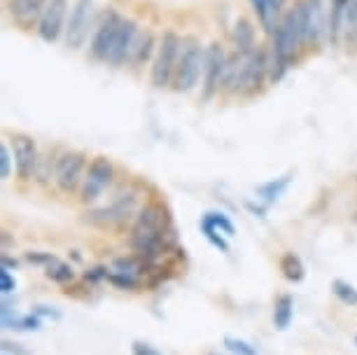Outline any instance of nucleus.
Listing matches in <instances>:
<instances>
[{
	"mask_svg": "<svg viewBox=\"0 0 357 355\" xmlns=\"http://www.w3.org/2000/svg\"><path fill=\"white\" fill-rule=\"evenodd\" d=\"M0 266H5V269H17L19 262L15 257H10L8 252H3V255H0Z\"/></svg>",
	"mask_w": 357,
	"mask_h": 355,
	"instance_id": "obj_36",
	"label": "nucleus"
},
{
	"mask_svg": "<svg viewBox=\"0 0 357 355\" xmlns=\"http://www.w3.org/2000/svg\"><path fill=\"white\" fill-rule=\"evenodd\" d=\"M133 355H161L159 351H154L150 344H143V341H136L133 344Z\"/></svg>",
	"mask_w": 357,
	"mask_h": 355,
	"instance_id": "obj_35",
	"label": "nucleus"
},
{
	"mask_svg": "<svg viewBox=\"0 0 357 355\" xmlns=\"http://www.w3.org/2000/svg\"><path fill=\"white\" fill-rule=\"evenodd\" d=\"M12 155H15V176L22 183H31L36 176V166L40 159V147L38 140L26 136V133H15L10 138Z\"/></svg>",
	"mask_w": 357,
	"mask_h": 355,
	"instance_id": "obj_11",
	"label": "nucleus"
},
{
	"mask_svg": "<svg viewBox=\"0 0 357 355\" xmlns=\"http://www.w3.org/2000/svg\"><path fill=\"white\" fill-rule=\"evenodd\" d=\"M45 276L52 280V283H59V285H66L70 283V280H75V269H73V264L68 262H61V259H54L50 266H45Z\"/></svg>",
	"mask_w": 357,
	"mask_h": 355,
	"instance_id": "obj_23",
	"label": "nucleus"
},
{
	"mask_svg": "<svg viewBox=\"0 0 357 355\" xmlns=\"http://www.w3.org/2000/svg\"><path fill=\"white\" fill-rule=\"evenodd\" d=\"M124 15L117 8H105L100 12L96 29L91 33V40L86 45V59L93 63H107L112 54L114 40H117L119 31H122Z\"/></svg>",
	"mask_w": 357,
	"mask_h": 355,
	"instance_id": "obj_5",
	"label": "nucleus"
},
{
	"mask_svg": "<svg viewBox=\"0 0 357 355\" xmlns=\"http://www.w3.org/2000/svg\"><path fill=\"white\" fill-rule=\"evenodd\" d=\"M243 66H245V56L241 52H229L227 56V66H225V75H222V84H220V93L222 96H238V84H241V75H243Z\"/></svg>",
	"mask_w": 357,
	"mask_h": 355,
	"instance_id": "obj_18",
	"label": "nucleus"
},
{
	"mask_svg": "<svg viewBox=\"0 0 357 355\" xmlns=\"http://www.w3.org/2000/svg\"><path fill=\"white\" fill-rule=\"evenodd\" d=\"M50 0H3L5 15L24 31H36Z\"/></svg>",
	"mask_w": 357,
	"mask_h": 355,
	"instance_id": "obj_14",
	"label": "nucleus"
},
{
	"mask_svg": "<svg viewBox=\"0 0 357 355\" xmlns=\"http://www.w3.org/2000/svg\"><path fill=\"white\" fill-rule=\"evenodd\" d=\"M266 84H271V80H268V47L259 45L250 56H245L243 75H241L238 84V98L257 96Z\"/></svg>",
	"mask_w": 357,
	"mask_h": 355,
	"instance_id": "obj_8",
	"label": "nucleus"
},
{
	"mask_svg": "<svg viewBox=\"0 0 357 355\" xmlns=\"http://www.w3.org/2000/svg\"><path fill=\"white\" fill-rule=\"evenodd\" d=\"M350 0H329L327 3V40L329 47H343V24Z\"/></svg>",
	"mask_w": 357,
	"mask_h": 355,
	"instance_id": "obj_17",
	"label": "nucleus"
},
{
	"mask_svg": "<svg viewBox=\"0 0 357 355\" xmlns=\"http://www.w3.org/2000/svg\"><path fill=\"white\" fill-rule=\"evenodd\" d=\"M107 283H112L114 287L119 290H129V292H138L140 287L145 285L143 278H136V276H129V273H119V271H112L107 273Z\"/></svg>",
	"mask_w": 357,
	"mask_h": 355,
	"instance_id": "obj_26",
	"label": "nucleus"
},
{
	"mask_svg": "<svg viewBox=\"0 0 357 355\" xmlns=\"http://www.w3.org/2000/svg\"><path fill=\"white\" fill-rule=\"evenodd\" d=\"M12 246V239H10V232H3V252H8V248Z\"/></svg>",
	"mask_w": 357,
	"mask_h": 355,
	"instance_id": "obj_39",
	"label": "nucleus"
},
{
	"mask_svg": "<svg viewBox=\"0 0 357 355\" xmlns=\"http://www.w3.org/2000/svg\"><path fill=\"white\" fill-rule=\"evenodd\" d=\"M225 346H227V351H229V353H234V355H257V348L250 346V344H248V341H243V339L227 337V339H225Z\"/></svg>",
	"mask_w": 357,
	"mask_h": 355,
	"instance_id": "obj_31",
	"label": "nucleus"
},
{
	"mask_svg": "<svg viewBox=\"0 0 357 355\" xmlns=\"http://www.w3.org/2000/svg\"><path fill=\"white\" fill-rule=\"evenodd\" d=\"M255 15H257L259 24L264 26V31L271 36L275 31V26L280 22V12H282V5H285V0H250Z\"/></svg>",
	"mask_w": 357,
	"mask_h": 355,
	"instance_id": "obj_20",
	"label": "nucleus"
},
{
	"mask_svg": "<svg viewBox=\"0 0 357 355\" xmlns=\"http://www.w3.org/2000/svg\"><path fill=\"white\" fill-rule=\"evenodd\" d=\"M343 47H357V0H350L343 24Z\"/></svg>",
	"mask_w": 357,
	"mask_h": 355,
	"instance_id": "obj_25",
	"label": "nucleus"
},
{
	"mask_svg": "<svg viewBox=\"0 0 357 355\" xmlns=\"http://www.w3.org/2000/svg\"><path fill=\"white\" fill-rule=\"evenodd\" d=\"M229 52L225 50L222 43H211L206 47V63H204V77H201L199 86V98L208 103L215 96H220V84L222 75H225V66H227Z\"/></svg>",
	"mask_w": 357,
	"mask_h": 355,
	"instance_id": "obj_9",
	"label": "nucleus"
},
{
	"mask_svg": "<svg viewBox=\"0 0 357 355\" xmlns=\"http://www.w3.org/2000/svg\"><path fill=\"white\" fill-rule=\"evenodd\" d=\"M107 273H110L107 266H93V269H89L84 273V280L91 285H96V283H100V280H107Z\"/></svg>",
	"mask_w": 357,
	"mask_h": 355,
	"instance_id": "obj_34",
	"label": "nucleus"
},
{
	"mask_svg": "<svg viewBox=\"0 0 357 355\" xmlns=\"http://www.w3.org/2000/svg\"><path fill=\"white\" fill-rule=\"evenodd\" d=\"M183 40L185 36H180L175 29H166L161 33L157 54H154V61L150 66V84L154 89H173Z\"/></svg>",
	"mask_w": 357,
	"mask_h": 355,
	"instance_id": "obj_2",
	"label": "nucleus"
},
{
	"mask_svg": "<svg viewBox=\"0 0 357 355\" xmlns=\"http://www.w3.org/2000/svg\"><path fill=\"white\" fill-rule=\"evenodd\" d=\"M12 176H15V155H12L10 140L5 138L3 145H0V178L8 183Z\"/></svg>",
	"mask_w": 357,
	"mask_h": 355,
	"instance_id": "obj_28",
	"label": "nucleus"
},
{
	"mask_svg": "<svg viewBox=\"0 0 357 355\" xmlns=\"http://www.w3.org/2000/svg\"><path fill=\"white\" fill-rule=\"evenodd\" d=\"M332 292L341 299V304H346V306H357V287H355V285H350L348 280L336 278L334 283H332Z\"/></svg>",
	"mask_w": 357,
	"mask_h": 355,
	"instance_id": "obj_29",
	"label": "nucleus"
},
{
	"mask_svg": "<svg viewBox=\"0 0 357 355\" xmlns=\"http://www.w3.org/2000/svg\"><path fill=\"white\" fill-rule=\"evenodd\" d=\"M98 12H96V0H75L70 8L68 26H66L61 43L73 52H79L89 45L91 33L98 24Z\"/></svg>",
	"mask_w": 357,
	"mask_h": 355,
	"instance_id": "obj_6",
	"label": "nucleus"
},
{
	"mask_svg": "<svg viewBox=\"0 0 357 355\" xmlns=\"http://www.w3.org/2000/svg\"><path fill=\"white\" fill-rule=\"evenodd\" d=\"M294 318V299L289 297V294H280L278 299H275L273 304V325L275 330L285 332L289 323H292Z\"/></svg>",
	"mask_w": 357,
	"mask_h": 355,
	"instance_id": "obj_21",
	"label": "nucleus"
},
{
	"mask_svg": "<svg viewBox=\"0 0 357 355\" xmlns=\"http://www.w3.org/2000/svg\"><path fill=\"white\" fill-rule=\"evenodd\" d=\"M3 348H5V351H15V353H19V355H29L26 351H22V348H17V344H12V341H5Z\"/></svg>",
	"mask_w": 357,
	"mask_h": 355,
	"instance_id": "obj_38",
	"label": "nucleus"
},
{
	"mask_svg": "<svg viewBox=\"0 0 357 355\" xmlns=\"http://www.w3.org/2000/svg\"><path fill=\"white\" fill-rule=\"evenodd\" d=\"M289 180H292V176H282V178H275L271 180V183H264L257 190L259 199L266 201V204H273V201H278L282 197V192L289 187Z\"/></svg>",
	"mask_w": 357,
	"mask_h": 355,
	"instance_id": "obj_24",
	"label": "nucleus"
},
{
	"mask_svg": "<svg viewBox=\"0 0 357 355\" xmlns=\"http://www.w3.org/2000/svg\"><path fill=\"white\" fill-rule=\"evenodd\" d=\"M63 147L56 145H45L40 147V159L36 166V176H33V183L38 187H50L54 185V178H56V166L59 159H61Z\"/></svg>",
	"mask_w": 357,
	"mask_h": 355,
	"instance_id": "obj_16",
	"label": "nucleus"
},
{
	"mask_svg": "<svg viewBox=\"0 0 357 355\" xmlns=\"http://www.w3.org/2000/svg\"><path fill=\"white\" fill-rule=\"evenodd\" d=\"M199 227H201V232H204V236L211 241V243L218 248V250H222V252H229V243H227V239H225V234H222L218 227H215L211 220H208L206 216H204V220L199 222Z\"/></svg>",
	"mask_w": 357,
	"mask_h": 355,
	"instance_id": "obj_27",
	"label": "nucleus"
},
{
	"mask_svg": "<svg viewBox=\"0 0 357 355\" xmlns=\"http://www.w3.org/2000/svg\"><path fill=\"white\" fill-rule=\"evenodd\" d=\"M117 166L112 159L107 157H91L89 169H86L84 183L79 187V204L84 206H96L100 204V199H105L112 192V187L117 185Z\"/></svg>",
	"mask_w": 357,
	"mask_h": 355,
	"instance_id": "obj_4",
	"label": "nucleus"
},
{
	"mask_svg": "<svg viewBox=\"0 0 357 355\" xmlns=\"http://www.w3.org/2000/svg\"><path fill=\"white\" fill-rule=\"evenodd\" d=\"M231 40H234V50L241 52L243 56H250L257 50V33H255V24L250 19L238 17L231 29Z\"/></svg>",
	"mask_w": 357,
	"mask_h": 355,
	"instance_id": "obj_19",
	"label": "nucleus"
},
{
	"mask_svg": "<svg viewBox=\"0 0 357 355\" xmlns=\"http://www.w3.org/2000/svg\"><path fill=\"white\" fill-rule=\"evenodd\" d=\"M301 12H304L308 52H311V50H322L325 45H329V40H327V5H325V0H301Z\"/></svg>",
	"mask_w": 357,
	"mask_h": 355,
	"instance_id": "obj_12",
	"label": "nucleus"
},
{
	"mask_svg": "<svg viewBox=\"0 0 357 355\" xmlns=\"http://www.w3.org/2000/svg\"><path fill=\"white\" fill-rule=\"evenodd\" d=\"M140 33H143V29H140V24L136 19L126 17L122 24V31H119L117 40H114L107 66H112V68H129V61L133 56V50H136V45H138Z\"/></svg>",
	"mask_w": 357,
	"mask_h": 355,
	"instance_id": "obj_13",
	"label": "nucleus"
},
{
	"mask_svg": "<svg viewBox=\"0 0 357 355\" xmlns=\"http://www.w3.org/2000/svg\"><path fill=\"white\" fill-rule=\"evenodd\" d=\"M147 183L140 180H117L112 192L107 194L105 204L89 206L84 220L93 227H124L138 218L140 209L145 206Z\"/></svg>",
	"mask_w": 357,
	"mask_h": 355,
	"instance_id": "obj_1",
	"label": "nucleus"
},
{
	"mask_svg": "<svg viewBox=\"0 0 357 355\" xmlns=\"http://www.w3.org/2000/svg\"><path fill=\"white\" fill-rule=\"evenodd\" d=\"M36 313H38V316H52V318H59V313L50 311V309H47V306H36Z\"/></svg>",
	"mask_w": 357,
	"mask_h": 355,
	"instance_id": "obj_37",
	"label": "nucleus"
},
{
	"mask_svg": "<svg viewBox=\"0 0 357 355\" xmlns=\"http://www.w3.org/2000/svg\"><path fill=\"white\" fill-rule=\"evenodd\" d=\"M70 0H50L47 8L40 17L38 24V38L47 45H54L59 40H63L66 26H68V17H70Z\"/></svg>",
	"mask_w": 357,
	"mask_h": 355,
	"instance_id": "obj_10",
	"label": "nucleus"
},
{
	"mask_svg": "<svg viewBox=\"0 0 357 355\" xmlns=\"http://www.w3.org/2000/svg\"><path fill=\"white\" fill-rule=\"evenodd\" d=\"M54 259H56V255H54V252H43V250H36V252H26V262L29 264H36V266H50Z\"/></svg>",
	"mask_w": 357,
	"mask_h": 355,
	"instance_id": "obj_32",
	"label": "nucleus"
},
{
	"mask_svg": "<svg viewBox=\"0 0 357 355\" xmlns=\"http://www.w3.org/2000/svg\"><path fill=\"white\" fill-rule=\"evenodd\" d=\"M206 218L211 220V222L218 227V229L225 234V236H234L236 234V227H234V222L229 220L225 213H218V211H211V213H206Z\"/></svg>",
	"mask_w": 357,
	"mask_h": 355,
	"instance_id": "obj_30",
	"label": "nucleus"
},
{
	"mask_svg": "<svg viewBox=\"0 0 357 355\" xmlns=\"http://www.w3.org/2000/svg\"><path fill=\"white\" fill-rule=\"evenodd\" d=\"M15 276L10 273V269H5V266H0V290H3V294H12L15 292Z\"/></svg>",
	"mask_w": 357,
	"mask_h": 355,
	"instance_id": "obj_33",
	"label": "nucleus"
},
{
	"mask_svg": "<svg viewBox=\"0 0 357 355\" xmlns=\"http://www.w3.org/2000/svg\"><path fill=\"white\" fill-rule=\"evenodd\" d=\"M204 63H206V47L197 36H185L183 52H180L178 73H175L173 91L178 93H192L201 86L204 77Z\"/></svg>",
	"mask_w": 357,
	"mask_h": 355,
	"instance_id": "obj_3",
	"label": "nucleus"
},
{
	"mask_svg": "<svg viewBox=\"0 0 357 355\" xmlns=\"http://www.w3.org/2000/svg\"><path fill=\"white\" fill-rule=\"evenodd\" d=\"M159 38L152 29H145L140 33L138 38V45L133 50V56L129 61V70L133 73L136 77H140L145 73V68H150L152 61H154V54H157V47H159Z\"/></svg>",
	"mask_w": 357,
	"mask_h": 355,
	"instance_id": "obj_15",
	"label": "nucleus"
},
{
	"mask_svg": "<svg viewBox=\"0 0 357 355\" xmlns=\"http://www.w3.org/2000/svg\"><path fill=\"white\" fill-rule=\"evenodd\" d=\"M278 266H280V273L289 280V283H301L306 276V266L301 262V257L294 255V252H285V255L280 257Z\"/></svg>",
	"mask_w": 357,
	"mask_h": 355,
	"instance_id": "obj_22",
	"label": "nucleus"
},
{
	"mask_svg": "<svg viewBox=\"0 0 357 355\" xmlns=\"http://www.w3.org/2000/svg\"><path fill=\"white\" fill-rule=\"evenodd\" d=\"M89 155L82 150H73V147H63L61 159L56 166V178H54V187L63 194V197H75L79 194V187L84 183L86 169H89Z\"/></svg>",
	"mask_w": 357,
	"mask_h": 355,
	"instance_id": "obj_7",
	"label": "nucleus"
},
{
	"mask_svg": "<svg viewBox=\"0 0 357 355\" xmlns=\"http://www.w3.org/2000/svg\"><path fill=\"white\" fill-rule=\"evenodd\" d=\"M208 355H218V353H208Z\"/></svg>",
	"mask_w": 357,
	"mask_h": 355,
	"instance_id": "obj_40",
	"label": "nucleus"
}]
</instances>
